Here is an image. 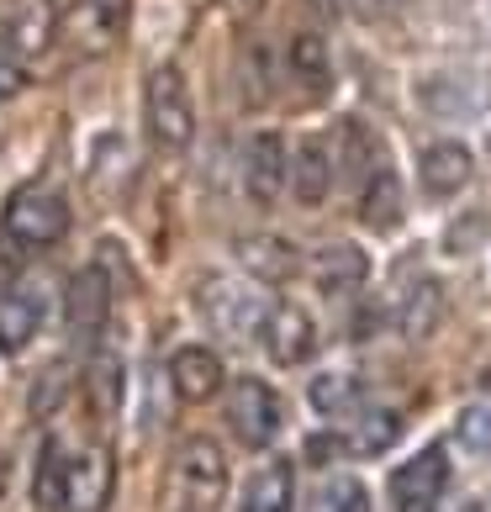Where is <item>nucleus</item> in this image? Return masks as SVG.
Listing matches in <instances>:
<instances>
[{"label":"nucleus","mask_w":491,"mask_h":512,"mask_svg":"<svg viewBox=\"0 0 491 512\" xmlns=\"http://www.w3.org/2000/svg\"><path fill=\"white\" fill-rule=\"evenodd\" d=\"M196 307L206 317V328L228 344H254L270 317V296L259 291V280H238V275H206L196 291Z\"/></svg>","instance_id":"nucleus-1"},{"label":"nucleus","mask_w":491,"mask_h":512,"mask_svg":"<svg viewBox=\"0 0 491 512\" xmlns=\"http://www.w3.org/2000/svg\"><path fill=\"white\" fill-rule=\"evenodd\" d=\"M143 122H148V138L164 154H185L196 138V101H191V85L175 64H159L148 74V90H143Z\"/></svg>","instance_id":"nucleus-2"},{"label":"nucleus","mask_w":491,"mask_h":512,"mask_svg":"<svg viewBox=\"0 0 491 512\" xmlns=\"http://www.w3.org/2000/svg\"><path fill=\"white\" fill-rule=\"evenodd\" d=\"M0 227H6V243H16V249H53L69 233V201L48 191V185H27V191L11 196Z\"/></svg>","instance_id":"nucleus-3"},{"label":"nucleus","mask_w":491,"mask_h":512,"mask_svg":"<svg viewBox=\"0 0 491 512\" xmlns=\"http://www.w3.org/2000/svg\"><path fill=\"white\" fill-rule=\"evenodd\" d=\"M228 423H233V439L243 449H270L280 439V428H286V407L270 391V381L243 375V381L228 386Z\"/></svg>","instance_id":"nucleus-4"},{"label":"nucleus","mask_w":491,"mask_h":512,"mask_svg":"<svg viewBox=\"0 0 491 512\" xmlns=\"http://www.w3.org/2000/svg\"><path fill=\"white\" fill-rule=\"evenodd\" d=\"M175 476H180V491H185V507L191 512H217L222 497H228V454H222L217 439H185L180 454H175Z\"/></svg>","instance_id":"nucleus-5"},{"label":"nucleus","mask_w":491,"mask_h":512,"mask_svg":"<svg viewBox=\"0 0 491 512\" xmlns=\"http://www.w3.org/2000/svg\"><path fill=\"white\" fill-rule=\"evenodd\" d=\"M391 507L396 512H439L449 497V454L444 444H428L418 449L407 465L391 470Z\"/></svg>","instance_id":"nucleus-6"},{"label":"nucleus","mask_w":491,"mask_h":512,"mask_svg":"<svg viewBox=\"0 0 491 512\" xmlns=\"http://www.w3.org/2000/svg\"><path fill=\"white\" fill-rule=\"evenodd\" d=\"M111 481H117V465H111V449L106 444L69 454L53 512H106L111 507Z\"/></svg>","instance_id":"nucleus-7"},{"label":"nucleus","mask_w":491,"mask_h":512,"mask_svg":"<svg viewBox=\"0 0 491 512\" xmlns=\"http://www.w3.org/2000/svg\"><path fill=\"white\" fill-rule=\"evenodd\" d=\"M122 27H127V0H74V6L59 16V37L74 53H85V59L111 53Z\"/></svg>","instance_id":"nucleus-8"},{"label":"nucleus","mask_w":491,"mask_h":512,"mask_svg":"<svg viewBox=\"0 0 491 512\" xmlns=\"http://www.w3.org/2000/svg\"><path fill=\"white\" fill-rule=\"evenodd\" d=\"M106 322H111V280L90 264V270H80L64 291V328L80 349H101Z\"/></svg>","instance_id":"nucleus-9"},{"label":"nucleus","mask_w":491,"mask_h":512,"mask_svg":"<svg viewBox=\"0 0 491 512\" xmlns=\"http://www.w3.org/2000/svg\"><path fill=\"white\" fill-rule=\"evenodd\" d=\"M48 322V286L37 275H16L6 291H0V349L22 354Z\"/></svg>","instance_id":"nucleus-10"},{"label":"nucleus","mask_w":491,"mask_h":512,"mask_svg":"<svg viewBox=\"0 0 491 512\" xmlns=\"http://www.w3.org/2000/svg\"><path fill=\"white\" fill-rule=\"evenodd\" d=\"M264 354L275 359V365H307L317 354V322L307 317V307H296V301H270V317H264Z\"/></svg>","instance_id":"nucleus-11"},{"label":"nucleus","mask_w":491,"mask_h":512,"mask_svg":"<svg viewBox=\"0 0 491 512\" xmlns=\"http://www.w3.org/2000/svg\"><path fill=\"white\" fill-rule=\"evenodd\" d=\"M333 180H338V159L323 138H301L286 159V185L301 206H323L333 196Z\"/></svg>","instance_id":"nucleus-12"},{"label":"nucleus","mask_w":491,"mask_h":512,"mask_svg":"<svg viewBox=\"0 0 491 512\" xmlns=\"http://www.w3.org/2000/svg\"><path fill=\"white\" fill-rule=\"evenodd\" d=\"M307 275H312V286L323 296L344 301V296H354L370 280V254L360 249V243H323V249L312 254Z\"/></svg>","instance_id":"nucleus-13"},{"label":"nucleus","mask_w":491,"mask_h":512,"mask_svg":"<svg viewBox=\"0 0 491 512\" xmlns=\"http://www.w3.org/2000/svg\"><path fill=\"white\" fill-rule=\"evenodd\" d=\"M470 175H476V154H470L465 143L455 138H439V143H428L423 148V159H418V180H423V191L433 201H449V196H460Z\"/></svg>","instance_id":"nucleus-14"},{"label":"nucleus","mask_w":491,"mask_h":512,"mask_svg":"<svg viewBox=\"0 0 491 512\" xmlns=\"http://www.w3.org/2000/svg\"><path fill=\"white\" fill-rule=\"evenodd\" d=\"M286 143L280 132H254L243 143V191H249L259 206H270L280 191H286Z\"/></svg>","instance_id":"nucleus-15"},{"label":"nucleus","mask_w":491,"mask_h":512,"mask_svg":"<svg viewBox=\"0 0 491 512\" xmlns=\"http://www.w3.org/2000/svg\"><path fill=\"white\" fill-rule=\"evenodd\" d=\"M169 381H175L180 402H212L228 386V370H222V354L206 344H185L169 359Z\"/></svg>","instance_id":"nucleus-16"},{"label":"nucleus","mask_w":491,"mask_h":512,"mask_svg":"<svg viewBox=\"0 0 491 512\" xmlns=\"http://www.w3.org/2000/svg\"><path fill=\"white\" fill-rule=\"evenodd\" d=\"M360 217L370 233H396L402 227V180H396V164H375L370 175L360 180Z\"/></svg>","instance_id":"nucleus-17"},{"label":"nucleus","mask_w":491,"mask_h":512,"mask_svg":"<svg viewBox=\"0 0 491 512\" xmlns=\"http://www.w3.org/2000/svg\"><path fill=\"white\" fill-rule=\"evenodd\" d=\"M238 259H243V270H249V280H259V286H286V280L301 270L296 249L286 238H275V233L238 238Z\"/></svg>","instance_id":"nucleus-18"},{"label":"nucleus","mask_w":491,"mask_h":512,"mask_svg":"<svg viewBox=\"0 0 491 512\" xmlns=\"http://www.w3.org/2000/svg\"><path fill=\"white\" fill-rule=\"evenodd\" d=\"M286 74H291V85H301L307 96H328V85H333V53L323 43V32H296L291 43H286Z\"/></svg>","instance_id":"nucleus-19"},{"label":"nucleus","mask_w":491,"mask_h":512,"mask_svg":"<svg viewBox=\"0 0 491 512\" xmlns=\"http://www.w3.org/2000/svg\"><path fill=\"white\" fill-rule=\"evenodd\" d=\"M439 317H444V286L433 275H418L402 296H396V328H402V338H412V344L439 328Z\"/></svg>","instance_id":"nucleus-20"},{"label":"nucleus","mask_w":491,"mask_h":512,"mask_svg":"<svg viewBox=\"0 0 491 512\" xmlns=\"http://www.w3.org/2000/svg\"><path fill=\"white\" fill-rule=\"evenodd\" d=\"M396 439H402V417H396L391 407H360L349 417L338 449H344V454H386Z\"/></svg>","instance_id":"nucleus-21"},{"label":"nucleus","mask_w":491,"mask_h":512,"mask_svg":"<svg viewBox=\"0 0 491 512\" xmlns=\"http://www.w3.org/2000/svg\"><path fill=\"white\" fill-rule=\"evenodd\" d=\"M243 512H296V465L291 460H270L249 481Z\"/></svg>","instance_id":"nucleus-22"},{"label":"nucleus","mask_w":491,"mask_h":512,"mask_svg":"<svg viewBox=\"0 0 491 512\" xmlns=\"http://www.w3.org/2000/svg\"><path fill=\"white\" fill-rule=\"evenodd\" d=\"M307 396H312V407L323 417H354L365 407V381H360V375H349V370H323L307 386Z\"/></svg>","instance_id":"nucleus-23"},{"label":"nucleus","mask_w":491,"mask_h":512,"mask_svg":"<svg viewBox=\"0 0 491 512\" xmlns=\"http://www.w3.org/2000/svg\"><path fill=\"white\" fill-rule=\"evenodd\" d=\"M307 512H370V491L354 476H328L307 497Z\"/></svg>","instance_id":"nucleus-24"},{"label":"nucleus","mask_w":491,"mask_h":512,"mask_svg":"<svg viewBox=\"0 0 491 512\" xmlns=\"http://www.w3.org/2000/svg\"><path fill=\"white\" fill-rule=\"evenodd\" d=\"M85 381H90V396H96V407H101L106 417L122 407V359H117V354L90 349V370H85Z\"/></svg>","instance_id":"nucleus-25"},{"label":"nucleus","mask_w":491,"mask_h":512,"mask_svg":"<svg viewBox=\"0 0 491 512\" xmlns=\"http://www.w3.org/2000/svg\"><path fill=\"white\" fill-rule=\"evenodd\" d=\"M53 32H59V22L48 16V6H43V0H27V6L16 11V22H11V48L16 53H22V48L27 53H43Z\"/></svg>","instance_id":"nucleus-26"},{"label":"nucleus","mask_w":491,"mask_h":512,"mask_svg":"<svg viewBox=\"0 0 491 512\" xmlns=\"http://www.w3.org/2000/svg\"><path fill=\"white\" fill-rule=\"evenodd\" d=\"M64 460H69V449H64V439H43V454H37V481H32V497H37V507H48L53 512V502H59V481H64Z\"/></svg>","instance_id":"nucleus-27"},{"label":"nucleus","mask_w":491,"mask_h":512,"mask_svg":"<svg viewBox=\"0 0 491 512\" xmlns=\"http://www.w3.org/2000/svg\"><path fill=\"white\" fill-rule=\"evenodd\" d=\"M455 439L470 454H491V402H465L455 412Z\"/></svg>","instance_id":"nucleus-28"},{"label":"nucleus","mask_w":491,"mask_h":512,"mask_svg":"<svg viewBox=\"0 0 491 512\" xmlns=\"http://www.w3.org/2000/svg\"><path fill=\"white\" fill-rule=\"evenodd\" d=\"M27 85V69H22V53L11 48V37H0V101H11L16 90Z\"/></svg>","instance_id":"nucleus-29"},{"label":"nucleus","mask_w":491,"mask_h":512,"mask_svg":"<svg viewBox=\"0 0 491 512\" xmlns=\"http://www.w3.org/2000/svg\"><path fill=\"white\" fill-rule=\"evenodd\" d=\"M349 11H354V16H365V22H375V16L386 11V0H349Z\"/></svg>","instance_id":"nucleus-30"},{"label":"nucleus","mask_w":491,"mask_h":512,"mask_svg":"<svg viewBox=\"0 0 491 512\" xmlns=\"http://www.w3.org/2000/svg\"><path fill=\"white\" fill-rule=\"evenodd\" d=\"M11 280H16V264L6 259V243H0V291H6V286H11Z\"/></svg>","instance_id":"nucleus-31"},{"label":"nucleus","mask_w":491,"mask_h":512,"mask_svg":"<svg viewBox=\"0 0 491 512\" xmlns=\"http://www.w3.org/2000/svg\"><path fill=\"white\" fill-rule=\"evenodd\" d=\"M6 481H11V465H6V454H0V497H6Z\"/></svg>","instance_id":"nucleus-32"},{"label":"nucleus","mask_w":491,"mask_h":512,"mask_svg":"<svg viewBox=\"0 0 491 512\" xmlns=\"http://www.w3.org/2000/svg\"><path fill=\"white\" fill-rule=\"evenodd\" d=\"M460 512H486V502H465Z\"/></svg>","instance_id":"nucleus-33"}]
</instances>
